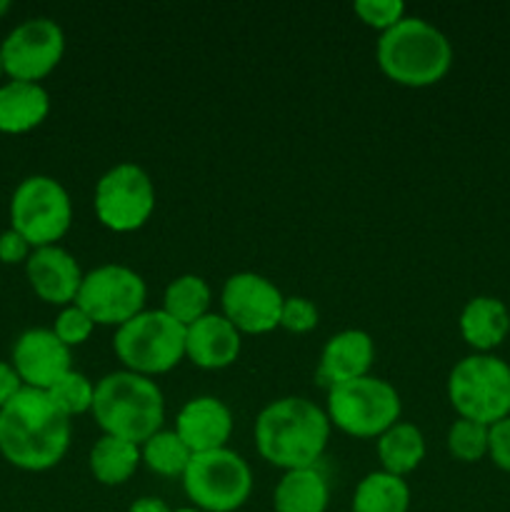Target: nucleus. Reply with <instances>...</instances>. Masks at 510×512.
I'll list each match as a JSON object with an SVG mask.
<instances>
[{
	"instance_id": "obj_33",
	"label": "nucleus",
	"mask_w": 510,
	"mask_h": 512,
	"mask_svg": "<svg viewBox=\"0 0 510 512\" xmlns=\"http://www.w3.org/2000/svg\"><path fill=\"white\" fill-rule=\"evenodd\" d=\"M33 253V245L18 233V230L8 228L0 233V260L5 265H15V263H25Z\"/></svg>"
},
{
	"instance_id": "obj_13",
	"label": "nucleus",
	"mask_w": 510,
	"mask_h": 512,
	"mask_svg": "<svg viewBox=\"0 0 510 512\" xmlns=\"http://www.w3.org/2000/svg\"><path fill=\"white\" fill-rule=\"evenodd\" d=\"M283 300L278 285L253 270L230 275L220 290L223 315L240 333L263 335L280 328Z\"/></svg>"
},
{
	"instance_id": "obj_31",
	"label": "nucleus",
	"mask_w": 510,
	"mask_h": 512,
	"mask_svg": "<svg viewBox=\"0 0 510 512\" xmlns=\"http://www.w3.org/2000/svg\"><path fill=\"white\" fill-rule=\"evenodd\" d=\"M318 325V308L313 300L293 298L283 300V310H280V328L290 330V333H310Z\"/></svg>"
},
{
	"instance_id": "obj_28",
	"label": "nucleus",
	"mask_w": 510,
	"mask_h": 512,
	"mask_svg": "<svg viewBox=\"0 0 510 512\" xmlns=\"http://www.w3.org/2000/svg\"><path fill=\"white\" fill-rule=\"evenodd\" d=\"M488 433L490 425L475 423V420L458 418L448 430V450L455 460L463 463H478L488 455Z\"/></svg>"
},
{
	"instance_id": "obj_5",
	"label": "nucleus",
	"mask_w": 510,
	"mask_h": 512,
	"mask_svg": "<svg viewBox=\"0 0 510 512\" xmlns=\"http://www.w3.org/2000/svg\"><path fill=\"white\" fill-rule=\"evenodd\" d=\"M448 400L460 418L493 425L510 415V365L490 353L458 360L448 375Z\"/></svg>"
},
{
	"instance_id": "obj_24",
	"label": "nucleus",
	"mask_w": 510,
	"mask_h": 512,
	"mask_svg": "<svg viewBox=\"0 0 510 512\" xmlns=\"http://www.w3.org/2000/svg\"><path fill=\"white\" fill-rule=\"evenodd\" d=\"M140 463V445L130 440L103 435L90 448V470L103 485H123Z\"/></svg>"
},
{
	"instance_id": "obj_16",
	"label": "nucleus",
	"mask_w": 510,
	"mask_h": 512,
	"mask_svg": "<svg viewBox=\"0 0 510 512\" xmlns=\"http://www.w3.org/2000/svg\"><path fill=\"white\" fill-rule=\"evenodd\" d=\"M175 433L183 438L193 455L228 448L230 433H233V413L215 395H198L180 408Z\"/></svg>"
},
{
	"instance_id": "obj_32",
	"label": "nucleus",
	"mask_w": 510,
	"mask_h": 512,
	"mask_svg": "<svg viewBox=\"0 0 510 512\" xmlns=\"http://www.w3.org/2000/svg\"><path fill=\"white\" fill-rule=\"evenodd\" d=\"M488 455L500 470L510 473V415L490 425Z\"/></svg>"
},
{
	"instance_id": "obj_27",
	"label": "nucleus",
	"mask_w": 510,
	"mask_h": 512,
	"mask_svg": "<svg viewBox=\"0 0 510 512\" xmlns=\"http://www.w3.org/2000/svg\"><path fill=\"white\" fill-rule=\"evenodd\" d=\"M45 393L50 395L55 405L63 410L68 418L80 413H88L93 408V395H95V385L90 383L88 375L78 373V370H68L63 378L55 380Z\"/></svg>"
},
{
	"instance_id": "obj_10",
	"label": "nucleus",
	"mask_w": 510,
	"mask_h": 512,
	"mask_svg": "<svg viewBox=\"0 0 510 512\" xmlns=\"http://www.w3.org/2000/svg\"><path fill=\"white\" fill-rule=\"evenodd\" d=\"M95 215L115 233L143 228L155 210V183L148 170L135 163H118L100 175L93 198Z\"/></svg>"
},
{
	"instance_id": "obj_1",
	"label": "nucleus",
	"mask_w": 510,
	"mask_h": 512,
	"mask_svg": "<svg viewBox=\"0 0 510 512\" xmlns=\"http://www.w3.org/2000/svg\"><path fill=\"white\" fill-rule=\"evenodd\" d=\"M70 435V418L45 390L23 388L0 408V453L20 470L55 468L68 453Z\"/></svg>"
},
{
	"instance_id": "obj_3",
	"label": "nucleus",
	"mask_w": 510,
	"mask_h": 512,
	"mask_svg": "<svg viewBox=\"0 0 510 512\" xmlns=\"http://www.w3.org/2000/svg\"><path fill=\"white\" fill-rule=\"evenodd\" d=\"M90 413L105 435L143 445L150 435L163 430V390L148 375L115 370L95 383Z\"/></svg>"
},
{
	"instance_id": "obj_26",
	"label": "nucleus",
	"mask_w": 510,
	"mask_h": 512,
	"mask_svg": "<svg viewBox=\"0 0 510 512\" xmlns=\"http://www.w3.org/2000/svg\"><path fill=\"white\" fill-rule=\"evenodd\" d=\"M140 460L153 473L165 475V478H175V475L183 478L190 460H193V453L175 430H158L140 445Z\"/></svg>"
},
{
	"instance_id": "obj_35",
	"label": "nucleus",
	"mask_w": 510,
	"mask_h": 512,
	"mask_svg": "<svg viewBox=\"0 0 510 512\" xmlns=\"http://www.w3.org/2000/svg\"><path fill=\"white\" fill-rule=\"evenodd\" d=\"M128 512H173L168 508V503L160 498H138L130 505Z\"/></svg>"
},
{
	"instance_id": "obj_29",
	"label": "nucleus",
	"mask_w": 510,
	"mask_h": 512,
	"mask_svg": "<svg viewBox=\"0 0 510 512\" xmlns=\"http://www.w3.org/2000/svg\"><path fill=\"white\" fill-rule=\"evenodd\" d=\"M93 328H95L93 318H90L83 308L70 303L65 305V308L58 313V318H55L53 333L58 335L68 348H73V345L85 343V340L93 335Z\"/></svg>"
},
{
	"instance_id": "obj_14",
	"label": "nucleus",
	"mask_w": 510,
	"mask_h": 512,
	"mask_svg": "<svg viewBox=\"0 0 510 512\" xmlns=\"http://www.w3.org/2000/svg\"><path fill=\"white\" fill-rule=\"evenodd\" d=\"M70 348L53 333V328H30L18 335L13 345V368L25 388L48 390L68 370H73Z\"/></svg>"
},
{
	"instance_id": "obj_9",
	"label": "nucleus",
	"mask_w": 510,
	"mask_h": 512,
	"mask_svg": "<svg viewBox=\"0 0 510 512\" xmlns=\"http://www.w3.org/2000/svg\"><path fill=\"white\" fill-rule=\"evenodd\" d=\"M183 488L198 510L233 512L253 493V470L230 448L195 453L183 475Z\"/></svg>"
},
{
	"instance_id": "obj_38",
	"label": "nucleus",
	"mask_w": 510,
	"mask_h": 512,
	"mask_svg": "<svg viewBox=\"0 0 510 512\" xmlns=\"http://www.w3.org/2000/svg\"><path fill=\"white\" fill-rule=\"evenodd\" d=\"M5 70H3V55H0V75H3Z\"/></svg>"
},
{
	"instance_id": "obj_2",
	"label": "nucleus",
	"mask_w": 510,
	"mask_h": 512,
	"mask_svg": "<svg viewBox=\"0 0 510 512\" xmlns=\"http://www.w3.org/2000/svg\"><path fill=\"white\" fill-rule=\"evenodd\" d=\"M330 440V418L323 408L300 395L278 398L255 420L258 453L275 468H315Z\"/></svg>"
},
{
	"instance_id": "obj_30",
	"label": "nucleus",
	"mask_w": 510,
	"mask_h": 512,
	"mask_svg": "<svg viewBox=\"0 0 510 512\" xmlns=\"http://www.w3.org/2000/svg\"><path fill=\"white\" fill-rule=\"evenodd\" d=\"M355 15L370 28H378L380 33L393 28L398 20L405 18L403 0H355Z\"/></svg>"
},
{
	"instance_id": "obj_20",
	"label": "nucleus",
	"mask_w": 510,
	"mask_h": 512,
	"mask_svg": "<svg viewBox=\"0 0 510 512\" xmlns=\"http://www.w3.org/2000/svg\"><path fill=\"white\" fill-rule=\"evenodd\" d=\"M458 325L460 335L470 348H475L478 353H490L510 333V313L500 298L475 295L465 303Z\"/></svg>"
},
{
	"instance_id": "obj_22",
	"label": "nucleus",
	"mask_w": 510,
	"mask_h": 512,
	"mask_svg": "<svg viewBox=\"0 0 510 512\" xmlns=\"http://www.w3.org/2000/svg\"><path fill=\"white\" fill-rule=\"evenodd\" d=\"M378 458L385 473L405 478L425 458V438L413 423H395L378 435Z\"/></svg>"
},
{
	"instance_id": "obj_8",
	"label": "nucleus",
	"mask_w": 510,
	"mask_h": 512,
	"mask_svg": "<svg viewBox=\"0 0 510 512\" xmlns=\"http://www.w3.org/2000/svg\"><path fill=\"white\" fill-rule=\"evenodd\" d=\"M73 223V200L60 180L28 175L10 198V228L35 248L58 245Z\"/></svg>"
},
{
	"instance_id": "obj_37",
	"label": "nucleus",
	"mask_w": 510,
	"mask_h": 512,
	"mask_svg": "<svg viewBox=\"0 0 510 512\" xmlns=\"http://www.w3.org/2000/svg\"><path fill=\"white\" fill-rule=\"evenodd\" d=\"M173 512H203V510H198V508H180V510H173Z\"/></svg>"
},
{
	"instance_id": "obj_17",
	"label": "nucleus",
	"mask_w": 510,
	"mask_h": 512,
	"mask_svg": "<svg viewBox=\"0 0 510 512\" xmlns=\"http://www.w3.org/2000/svg\"><path fill=\"white\" fill-rule=\"evenodd\" d=\"M240 345V330L223 313H208L185 328V355L203 370L233 365Z\"/></svg>"
},
{
	"instance_id": "obj_34",
	"label": "nucleus",
	"mask_w": 510,
	"mask_h": 512,
	"mask_svg": "<svg viewBox=\"0 0 510 512\" xmlns=\"http://www.w3.org/2000/svg\"><path fill=\"white\" fill-rule=\"evenodd\" d=\"M23 388H25L23 380H20L18 370L13 368V363L0 360V408L8 405Z\"/></svg>"
},
{
	"instance_id": "obj_6",
	"label": "nucleus",
	"mask_w": 510,
	"mask_h": 512,
	"mask_svg": "<svg viewBox=\"0 0 510 512\" xmlns=\"http://www.w3.org/2000/svg\"><path fill=\"white\" fill-rule=\"evenodd\" d=\"M115 355L125 370L140 375H160L185 358V325L170 318L163 308L140 310L135 318L115 328Z\"/></svg>"
},
{
	"instance_id": "obj_21",
	"label": "nucleus",
	"mask_w": 510,
	"mask_h": 512,
	"mask_svg": "<svg viewBox=\"0 0 510 512\" xmlns=\"http://www.w3.org/2000/svg\"><path fill=\"white\" fill-rule=\"evenodd\" d=\"M330 503V485L323 470L300 468L283 473L275 485V512H325Z\"/></svg>"
},
{
	"instance_id": "obj_12",
	"label": "nucleus",
	"mask_w": 510,
	"mask_h": 512,
	"mask_svg": "<svg viewBox=\"0 0 510 512\" xmlns=\"http://www.w3.org/2000/svg\"><path fill=\"white\" fill-rule=\"evenodd\" d=\"M65 53V33L53 18H28L15 25L0 43L3 70L10 80L40 83Z\"/></svg>"
},
{
	"instance_id": "obj_19",
	"label": "nucleus",
	"mask_w": 510,
	"mask_h": 512,
	"mask_svg": "<svg viewBox=\"0 0 510 512\" xmlns=\"http://www.w3.org/2000/svg\"><path fill=\"white\" fill-rule=\"evenodd\" d=\"M50 113V95L40 83L8 80L0 85V133L20 135L38 128Z\"/></svg>"
},
{
	"instance_id": "obj_23",
	"label": "nucleus",
	"mask_w": 510,
	"mask_h": 512,
	"mask_svg": "<svg viewBox=\"0 0 510 512\" xmlns=\"http://www.w3.org/2000/svg\"><path fill=\"white\" fill-rule=\"evenodd\" d=\"M410 488L405 478L385 470H373L358 483L353 512H408Z\"/></svg>"
},
{
	"instance_id": "obj_11",
	"label": "nucleus",
	"mask_w": 510,
	"mask_h": 512,
	"mask_svg": "<svg viewBox=\"0 0 510 512\" xmlns=\"http://www.w3.org/2000/svg\"><path fill=\"white\" fill-rule=\"evenodd\" d=\"M143 275L120 263H105L83 275L75 305L93 318L95 325H115L120 328L130 318L145 310Z\"/></svg>"
},
{
	"instance_id": "obj_36",
	"label": "nucleus",
	"mask_w": 510,
	"mask_h": 512,
	"mask_svg": "<svg viewBox=\"0 0 510 512\" xmlns=\"http://www.w3.org/2000/svg\"><path fill=\"white\" fill-rule=\"evenodd\" d=\"M10 10V3L8 0H0V15H5Z\"/></svg>"
},
{
	"instance_id": "obj_25",
	"label": "nucleus",
	"mask_w": 510,
	"mask_h": 512,
	"mask_svg": "<svg viewBox=\"0 0 510 512\" xmlns=\"http://www.w3.org/2000/svg\"><path fill=\"white\" fill-rule=\"evenodd\" d=\"M210 300H213V293H210L205 278L195 273H183L170 280L165 288L163 310L188 328L190 323L210 313Z\"/></svg>"
},
{
	"instance_id": "obj_7",
	"label": "nucleus",
	"mask_w": 510,
	"mask_h": 512,
	"mask_svg": "<svg viewBox=\"0 0 510 512\" xmlns=\"http://www.w3.org/2000/svg\"><path fill=\"white\" fill-rule=\"evenodd\" d=\"M400 395L388 380L365 375L328 388L330 425L355 438H378L400 420Z\"/></svg>"
},
{
	"instance_id": "obj_18",
	"label": "nucleus",
	"mask_w": 510,
	"mask_h": 512,
	"mask_svg": "<svg viewBox=\"0 0 510 512\" xmlns=\"http://www.w3.org/2000/svg\"><path fill=\"white\" fill-rule=\"evenodd\" d=\"M375 360V343L370 333L358 328L340 330L323 345L318 363V380L325 388L365 378Z\"/></svg>"
},
{
	"instance_id": "obj_15",
	"label": "nucleus",
	"mask_w": 510,
	"mask_h": 512,
	"mask_svg": "<svg viewBox=\"0 0 510 512\" xmlns=\"http://www.w3.org/2000/svg\"><path fill=\"white\" fill-rule=\"evenodd\" d=\"M25 273H28L30 288L40 300L50 305H63V308L75 303L85 275L75 255L60 245L35 248L25 260Z\"/></svg>"
},
{
	"instance_id": "obj_4",
	"label": "nucleus",
	"mask_w": 510,
	"mask_h": 512,
	"mask_svg": "<svg viewBox=\"0 0 510 512\" xmlns=\"http://www.w3.org/2000/svg\"><path fill=\"white\" fill-rule=\"evenodd\" d=\"M375 55L380 70L408 88L438 83L453 65V45L448 35L418 15H405L393 28L383 30Z\"/></svg>"
}]
</instances>
